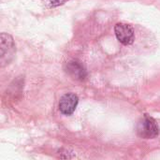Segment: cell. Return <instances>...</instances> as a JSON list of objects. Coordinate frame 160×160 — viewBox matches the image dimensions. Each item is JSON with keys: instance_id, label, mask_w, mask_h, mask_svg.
I'll return each mask as SVG.
<instances>
[{"instance_id": "cell-1", "label": "cell", "mask_w": 160, "mask_h": 160, "mask_svg": "<svg viewBox=\"0 0 160 160\" xmlns=\"http://www.w3.org/2000/svg\"><path fill=\"white\" fill-rule=\"evenodd\" d=\"M159 132L157 121L148 115H144L137 126V133L142 139H154L159 135Z\"/></svg>"}, {"instance_id": "cell-2", "label": "cell", "mask_w": 160, "mask_h": 160, "mask_svg": "<svg viewBox=\"0 0 160 160\" xmlns=\"http://www.w3.org/2000/svg\"><path fill=\"white\" fill-rule=\"evenodd\" d=\"M114 33L119 40L124 45H131L135 40V32L130 24L119 22L114 26Z\"/></svg>"}, {"instance_id": "cell-3", "label": "cell", "mask_w": 160, "mask_h": 160, "mask_svg": "<svg viewBox=\"0 0 160 160\" xmlns=\"http://www.w3.org/2000/svg\"><path fill=\"white\" fill-rule=\"evenodd\" d=\"M79 103V98L75 94L68 93L64 95L59 101V111L64 115H71Z\"/></svg>"}, {"instance_id": "cell-4", "label": "cell", "mask_w": 160, "mask_h": 160, "mask_svg": "<svg viewBox=\"0 0 160 160\" xmlns=\"http://www.w3.org/2000/svg\"><path fill=\"white\" fill-rule=\"evenodd\" d=\"M67 73L77 81H83L87 77V71L85 68L78 60L69 61L66 65Z\"/></svg>"}, {"instance_id": "cell-5", "label": "cell", "mask_w": 160, "mask_h": 160, "mask_svg": "<svg viewBox=\"0 0 160 160\" xmlns=\"http://www.w3.org/2000/svg\"><path fill=\"white\" fill-rule=\"evenodd\" d=\"M15 52V45L10 36L7 34L1 35V62L3 63L5 57H11Z\"/></svg>"}, {"instance_id": "cell-6", "label": "cell", "mask_w": 160, "mask_h": 160, "mask_svg": "<svg viewBox=\"0 0 160 160\" xmlns=\"http://www.w3.org/2000/svg\"><path fill=\"white\" fill-rule=\"evenodd\" d=\"M48 8H55L65 4L68 0H42Z\"/></svg>"}]
</instances>
